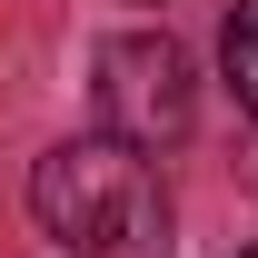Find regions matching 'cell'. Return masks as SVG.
<instances>
[{
  "label": "cell",
  "mask_w": 258,
  "mask_h": 258,
  "mask_svg": "<svg viewBox=\"0 0 258 258\" xmlns=\"http://www.w3.org/2000/svg\"><path fill=\"white\" fill-rule=\"evenodd\" d=\"M248 258H258V248H248Z\"/></svg>",
  "instance_id": "obj_4"
},
{
  "label": "cell",
  "mask_w": 258,
  "mask_h": 258,
  "mask_svg": "<svg viewBox=\"0 0 258 258\" xmlns=\"http://www.w3.org/2000/svg\"><path fill=\"white\" fill-rule=\"evenodd\" d=\"M219 70H228V90H238V109L258 119V0H238V10H228V30H219Z\"/></svg>",
  "instance_id": "obj_3"
},
{
  "label": "cell",
  "mask_w": 258,
  "mask_h": 258,
  "mask_svg": "<svg viewBox=\"0 0 258 258\" xmlns=\"http://www.w3.org/2000/svg\"><path fill=\"white\" fill-rule=\"evenodd\" d=\"M30 209L70 258H169L179 248V219H169V189L149 169V149H129L109 129L60 139L30 169Z\"/></svg>",
  "instance_id": "obj_1"
},
{
  "label": "cell",
  "mask_w": 258,
  "mask_h": 258,
  "mask_svg": "<svg viewBox=\"0 0 258 258\" xmlns=\"http://www.w3.org/2000/svg\"><path fill=\"white\" fill-rule=\"evenodd\" d=\"M90 99H99V129H109V139H129V149H179V139H189V119H199L189 60H179V40H159V30L99 40Z\"/></svg>",
  "instance_id": "obj_2"
}]
</instances>
